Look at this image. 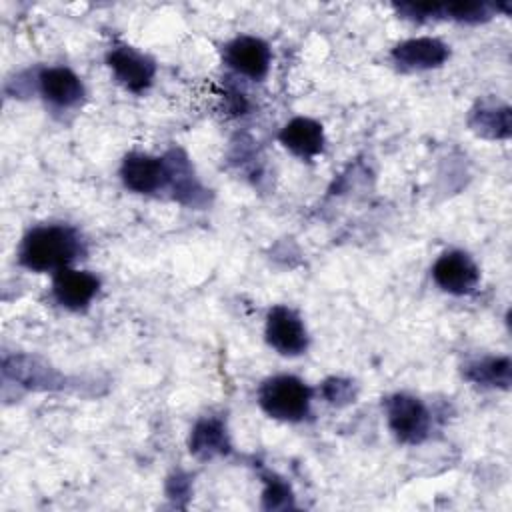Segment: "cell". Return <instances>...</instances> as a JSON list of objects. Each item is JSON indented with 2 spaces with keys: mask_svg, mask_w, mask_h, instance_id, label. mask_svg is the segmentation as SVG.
I'll return each mask as SVG.
<instances>
[{
  "mask_svg": "<svg viewBox=\"0 0 512 512\" xmlns=\"http://www.w3.org/2000/svg\"><path fill=\"white\" fill-rule=\"evenodd\" d=\"M310 390L294 376H276L260 390L262 408L280 420H300L308 412Z\"/></svg>",
  "mask_w": 512,
  "mask_h": 512,
  "instance_id": "7a4b0ae2",
  "label": "cell"
},
{
  "mask_svg": "<svg viewBox=\"0 0 512 512\" xmlns=\"http://www.w3.org/2000/svg\"><path fill=\"white\" fill-rule=\"evenodd\" d=\"M96 290H98V280L88 272L72 270L64 266L54 276V294L58 302L64 304L66 308H72V310L84 308L92 300Z\"/></svg>",
  "mask_w": 512,
  "mask_h": 512,
  "instance_id": "8992f818",
  "label": "cell"
},
{
  "mask_svg": "<svg viewBox=\"0 0 512 512\" xmlns=\"http://www.w3.org/2000/svg\"><path fill=\"white\" fill-rule=\"evenodd\" d=\"M268 342L282 354H300L306 348V330L300 318L288 308H274L266 324Z\"/></svg>",
  "mask_w": 512,
  "mask_h": 512,
  "instance_id": "5b68a950",
  "label": "cell"
},
{
  "mask_svg": "<svg viewBox=\"0 0 512 512\" xmlns=\"http://www.w3.org/2000/svg\"><path fill=\"white\" fill-rule=\"evenodd\" d=\"M282 144L298 156H314L322 150L324 136L318 122L310 118H294L280 132Z\"/></svg>",
  "mask_w": 512,
  "mask_h": 512,
  "instance_id": "30bf717a",
  "label": "cell"
},
{
  "mask_svg": "<svg viewBox=\"0 0 512 512\" xmlns=\"http://www.w3.org/2000/svg\"><path fill=\"white\" fill-rule=\"evenodd\" d=\"M40 86L42 94L58 106H72L82 96V82L66 68L44 70L40 76Z\"/></svg>",
  "mask_w": 512,
  "mask_h": 512,
  "instance_id": "8fae6325",
  "label": "cell"
},
{
  "mask_svg": "<svg viewBox=\"0 0 512 512\" xmlns=\"http://www.w3.org/2000/svg\"><path fill=\"white\" fill-rule=\"evenodd\" d=\"M224 430L218 422H202L192 434V450L198 454H214L224 446Z\"/></svg>",
  "mask_w": 512,
  "mask_h": 512,
  "instance_id": "4fadbf2b",
  "label": "cell"
},
{
  "mask_svg": "<svg viewBox=\"0 0 512 512\" xmlns=\"http://www.w3.org/2000/svg\"><path fill=\"white\" fill-rule=\"evenodd\" d=\"M474 380L488 382V384H508L510 382V362L506 358L502 360H488L478 364V368H472Z\"/></svg>",
  "mask_w": 512,
  "mask_h": 512,
  "instance_id": "5bb4252c",
  "label": "cell"
},
{
  "mask_svg": "<svg viewBox=\"0 0 512 512\" xmlns=\"http://www.w3.org/2000/svg\"><path fill=\"white\" fill-rule=\"evenodd\" d=\"M108 62L116 78L130 90H142L152 80V62L130 48H116L114 52H110Z\"/></svg>",
  "mask_w": 512,
  "mask_h": 512,
  "instance_id": "ba28073f",
  "label": "cell"
},
{
  "mask_svg": "<svg viewBox=\"0 0 512 512\" xmlns=\"http://www.w3.org/2000/svg\"><path fill=\"white\" fill-rule=\"evenodd\" d=\"M78 244L70 230L44 226L32 230L20 248V262L30 270H60L76 254Z\"/></svg>",
  "mask_w": 512,
  "mask_h": 512,
  "instance_id": "6da1fadb",
  "label": "cell"
},
{
  "mask_svg": "<svg viewBox=\"0 0 512 512\" xmlns=\"http://www.w3.org/2000/svg\"><path fill=\"white\" fill-rule=\"evenodd\" d=\"M226 60L240 74L250 78H262L270 64V52L262 40L242 36L228 46Z\"/></svg>",
  "mask_w": 512,
  "mask_h": 512,
  "instance_id": "52a82bcc",
  "label": "cell"
},
{
  "mask_svg": "<svg viewBox=\"0 0 512 512\" xmlns=\"http://www.w3.org/2000/svg\"><path fill=\"white\" fill-rule=\"evenodd\" d=\"M388 422L396 436L404 442H418L428 432L426 408L410 396H394L386 404Z\"/></svg>",
  "mask_w": 512,
  "mask_h": 512,
  "instance_id": "3957f363",
  "label": "cell"
},
{
  "mask_svg": "<svg viewBox=\"0 0 512 512\" xmlns=\"http://www.w3.org/2000/svg\"><path fill=\"white\" fill-rule=\"evenodd\" d=\"M448 50L442 42L432 38H416L400 44L394 50V58L410 68H432L446 60Z\"/></svg>",
  "mask_w": 512,
  "mask_h": 512,
  "instance_id": "7c38bea8",
  "label": "cell"
},
{
  "mask_svg": "<svg viewBox=\"0 0 512 512\" xmlns=\"http://www.w3.org/2000/svg\"><path fill=\"white\" fill-rule=\"evenodd\" d=\"M444 10L452 16V18H458V20H480L488 14V8L486 4H480V2H452V4H446Z\"/></svg>",
  "mask_w": 512,
  "mask_h": 512,
  "instance_id": "9a60e30c",
  "label": "cell"
},
{
  "mask_svg": "<svg viewBox=\"0 0 512 512\" xmlns=\"http://www.w3.org/2000/svg\"><path fill=\"white\" fill-rule=\"evenodd\" d=\"M122 178L134 192H152L164 182L166 170L164 164L152 156L130 154L122 164Z\"/></svg>",
  "mask_w": 512,
  "mask_h": 512,
  "instance_id": "9c48e42d",
  "label": "cell"
},
{
  "mask_svg": "<svg viewBox=\"0 0 512 512\" xmlns=\"http://www.w3.org/2000/svg\"><path fill=\"white\" fill-rule=\"evenodd\" d=\"M432 276L442 290L452 294H466L478 282V268L466 254L448 252L438 258Z\"/></svg>",
  "mask_w": 512,
  "mask_h": 512,
  "instance_id": "277c9868",
  "label": "cell"
}]
</instances>
